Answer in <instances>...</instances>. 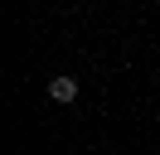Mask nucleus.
Masks as SVG:
<instances>
[{
  "instance_id": "f257e3e1",
  "label": "nucleus",
  "mask_w": 160,
  "mask_h": 155,
  "mask_svg": "<svg viewBox=\"0 0 160 155\" xmlns=\"http://www.w3.org/2000/svg\"><path fill=\"white\" fill-rule=\"evenodd\" d=\"M49 97L53 102H78V78H68V73L49 78Z\"/></svg>"
}]
</instances>
